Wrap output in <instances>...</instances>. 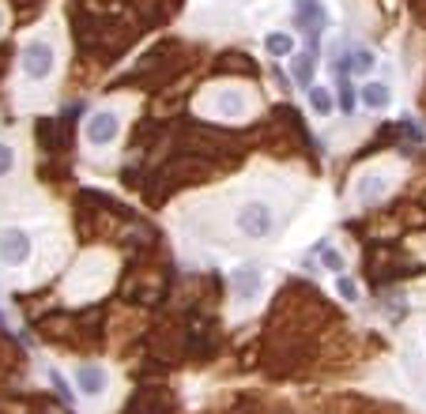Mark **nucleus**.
Here are the masks:
<instances>
[{
  "instance_id": "nucleus-1",
  "label": "nucleus",
  "mask_w": 426,
  "mask_h": 414,
  "mask_svg": "<svg viewBox=\"0 0 426 414\" xmlns=\"http://www.w3.org/2000/svg\"><path fill=\"white\" fill-rule=\"evenodd\" d=\"M234 226H238L242 237H249V242H264V237L272 234V226H275V215H272V207L264 204V200H249V204H242L234 211Z\"/></svg>"
},
{
  "instance_id": "nucleus-12",
  "label": "nucleus",
  "mask_w": 426,
  "mask_h": 414,
  "mask_svg": "<svg viewBox=\"0 0 426 414\" xmlns=\"http://www.w3.org/2000/svg\"><path fill=\"white\" fill-rule=\"evenodd\" d=\"M313 68H317L313 53H302V57H295V79H298L302 87H313Z\"/></svg>"
},
{
  "instance_id": "nucleus-7",
  "label": "nucleus",
  "mask_w": 426,
  "mask_h": 414,
  "mask_svg": "<svg viewBox=\"0 0 426 414\" xmlns=\"http://www.w3.org/2000/svg\"><path fill=\"white\" fill-rule=\"evenodd\" d=\"M76 381H79V392L83 395H102L106 392V369L102 366H79V373H76Z\"/></svg>"
},
{
  "instance_id": "nucleus-8",
  "label": "nucleus",
  "mask_w": 426,
  "mask_h": 414,
  "mask_svg": "<svg viewBox=\"0 0 426 414\" xmlns=\"http://www.w3.org/2000/svg\"><path fill=\"white\" fill-rule=\"evenodd\" d=\"M234 290L242 294V298H257L260 294V271L257 268H238L234 271Z\"/></svg>"
},
{
  "instance_id": "nucleus-2",
  "label": "nucleus",
  "mask_w": 426,
  "mask_h": 414,
  "mask_svg": "<svg viewBox=\"0 0 426 414\" xmlns=\"http://www.w3.org/2000/svg\"><path fill=\"white\" fill-rule=\"evenodd\" d=\"M249 95L242 87H215L211 95H204V110H211L215 117H223V121H242V117L249 113Z\"/></svg>"
},
{
  "instance_id": "nucleus-18",
  "label": "nucleus",
  "mask_w": 426,
  "mask_h": 414,
  "mask_svg": "<svg viewBox=\"0 0 426 414\" xmlns=\"http://www.w3.org/2000/svg\"><path fill=\"white\" fill-rule=\"evenodd\" d=\"M336 286H340V294H343L348 301H355V283H351L348 275H340V283H336Z\"/></svg>"
},
{
  "instance_id": "nucleus-11",
  "label": "nucleus",
  "mask_w": 426,
  "mask_h": 414,
  "mask_svg": "<svg viewBox=\"0 0 426 414\" xmlns=\"http://www.w3.org/2000/svg\"><path fill=\"white\" fill-rule=\"evenodd\" d=\"M362 102L370 105V110H385V105H389V87L385 83H366L362 87Z\"/></svg>"
},
{
  "instance_id": "nucleus-17",
  "label": "nucleus",
  "mask_w": 426,
  "mask_h": 414,
  "mask_svg": "<svg viewBox=\"0 0 426 414\" xmlns=\"http://www.w3.org/2000/svg\"><path fill=\"white\" fill-rule=\"evenodd\" d=\"M325 264H328V268L336 271V275L343 271V257H340V252H332V249H325Z\"/></svg>"
},
{
  "instance_id": "nucleus-10",
  "label": "nucleus",
  "mask_w": 426,
  "mask_h": 414,
  "mask_svg": "<svg viewBox=\"0 0 426 414\" xmlns=\"http://www.w3.org/2000/svg\"><path fill=\"white\" fill-rule=\"evenodd\" d=\"M377 64V57L370 49H355L351 53V61H343V72H355V76H366L370 68Z\"/></svg>"
},
{
  "instance_id": "nucleus-16",
  "label": "nucleus",
  "mask_w": 426,
  "mask_h": 414,
  "mask_svg": "<svg viewBox=\"0 0 426 414\" xmlns=\"http://www.w3.org/2000/svg\"><path fill=\"white\" fill-rule=\"evenodd\" d=\"M340 105H343V113H351V110H355V95H351V87H348V83H340Z\"/></svg>"
},
{
  "instance_id": "nucleus-6",
  "label": "nucleus",
  "mask_w": 426,
  "mask_h": 414,
  "mask_svg": "<svg viewBox=\"0 0 426 414\" xmlns=\"http://www.w3.org/2000/svg\"><path fill=\"white\" fill-rule=\"evenodd\" d=\"M392 189V173L389 170H366L362 177L355 181V200L358 204H374L385 192Z\"/></svg>"
},
{
  "instance_id": "nucleus-3",
  "label": "nucleus",
  "mask_w": 426,
  "mask_h": 414,
  "mask_svg": "<svg viewBox=\"0 0 426 414\" xmlns=\"http://www.w3.org/2000/svg\"><path fill=\"white\" fill-rule=\"evenodd\" d=\"M23 72L26 79H49L53 68H57V49H53V42H46V38H34V42L23 46Z\"/></svg>"
},
{
  "instance_id": "nucleus-4",
  "label": "nucleus",
  "mask_w": 426,
  "mask_h": 414,
  "mask_svg": "<svg viewBox=\"0 0 426 414\" xmlns=\"http://www.w3.org/2000/svg\"><path fill=\"white\" fill-rule=\"evenodd\" d=\"M31 234L19 230V226H8V230H0V264H8V268H23L26 260H31Z\"/></svg>"
},
{
  "instance_id": "nucleus-14",
  "label": "nucleus",
  "mask_w": 426,
  "mask_h": 414,
  "mask_svg": "<svg viewBox=\"0 0 426 414\" xmlns=\"http://www.w3.org/2000/svg\"><path fill=\"white\" fill-rule=\"evenodd\" d=\"M11 166H16V147L0 140V177H8V173H11Z\"/></svg>"
},
{
  "instance_id": "nucleus-5",
  "label": "nucleus",
  "mask_w": 426,
  "mask_h": 414,
  "mask_svg": "<svg viewBox=\"0 0 426 414\" xmlns=\"http://www.w3.org/2000/svg\"><path fill=\"white\" fill-rule=\"evenodd\" d=\"M117 132H121V117H117L113 110H98V113L87 117V143L110 147L117 140Z\"/></svg>"
},
{
  "instance_id": "nucleus-15",
  "label": "nucleus",
  "mask_w": 426,
  "mask_h": 414,
  "mask_svg": "<svg viewBox=\"0 0 426 414\" xmlns=\"http://www.w3.org/2000/svg\"><path fill=\"white\" fill-rule=\"evenodd\" d=\"M310 102H313L317 113H328V110H332V98H328L325 87H310Z\"/></svg>"
},
{
  "instance_id": "nucleus-9",
  "label": "nucleus",
  "mask_w": 426,
  "mask_h": 414,
  "mask_svg": "<svg viewBox=\"0 0 426 414\" xmlns=\"http://www.w3.org/2000/svg\"><path fill=\"white\" fill-rule=\"evenodd\" d=\"M298 16L302 23H310V34H321V26H325V11L317 0H298Z\"/></svg>"
},
{
  "instance_id": "nucleus-19",
  "label": "nucleus",
  "mask_w": 426,
  "mask_h": 414,
  "mask_svg": "<svg viewBox=\"0 0 426 414\" xmlns=\"http://www.w3.org/2000/svg\"><path fill=\"white\" fill-rule=\"evenodd\" d=\"M0 26H4V16H0Z\"/></svg>"
},
{
  "instance_id": "nucleus-13",
  "label": "nucleus",
  "mask_w": 426,
  "mask_h": 414,
  "mask_svg": "<svg viewBox=\"0 0 426 414\" xmlns=\"http://www.w3.org/2000/svg\"><path fill=\"white\" fill-rule=\"evenodd\" d=\"M264 49H268L272 57H287V53H295V38L290 34H268L264 38Z\"/></svg>"
}]
</instances>
